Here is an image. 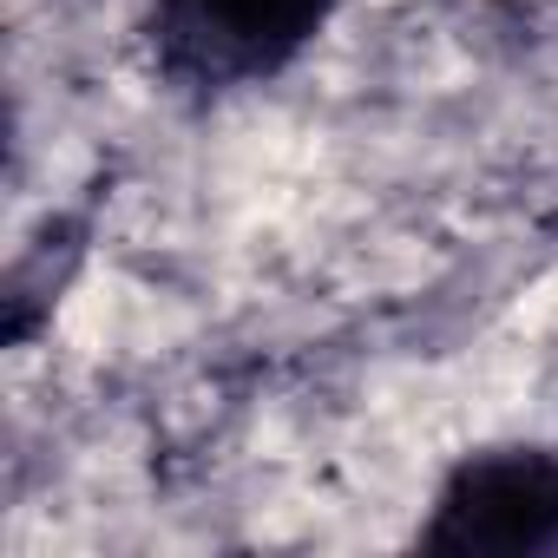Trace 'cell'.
<instances>
[{
    "mask_svg": "<svg viewBox=\"0 0 558 558\" xmlns=\"http://www.w3.org/2000/svg\"><path fill=\"white\" fill-rule=\"evenodd\" d=\"M93 250V223L73 210H53L34 236H21V250L8 256V276H0V342L8 349H34L40 329L60 316L66 290L80 283Z\"/></svg>",
    "mask_w": 558,
    "mask_h": 558,
    "instance_id": "3",
    "label": "cell"
},
{
    "mask_svg": "<svg viewBox=\"0 0 558 558\" xmlns=\"http://www.w3.org/2000/svg\"><path fill=\"white\" fill-rule=\"evenodd\" d=\"M342 8L349 0H145L138 53L165 93L217 106L283 80L323 47Z\"/></svg>",
    "mask_w": 558,
    "mask_h": 558,
    "instance_id": "1",
    "label": "cell"
},
{
    "mask_svg": "<svg viewBox=\"0 0 558 558\" xmlns=\"http://www.w3.org/2000/svg\"><path fill=\"white\" fill-rule=\"evenodd\" d=\"M414 551L434 558H558V440H486L440 466Z\"/></svg>",
    "mask_w": 558,
    "mask_h": 558,
    "instance_id": "2",
    "label": "cell"
}]
</instances>
